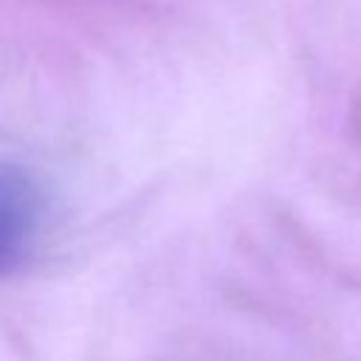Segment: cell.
I'll list each match as a JSON object with an SVG mask.
<instances>
[{
	"label": "cell",
	"mask_w": 361,
	"mask_h": 361,
	"mask_svg": "<svg viewBox=\"0 0 361 361\" xmlns=\"http://www.w3.org/2000/svg\"><path fill=\"white\" fill-rule=\"evenodd\" d=\"M48 223V197L34 172L0 164V276L20 271L37 251Z\"/></svg>",
	"instance_id": "1"
}]
</instances>
